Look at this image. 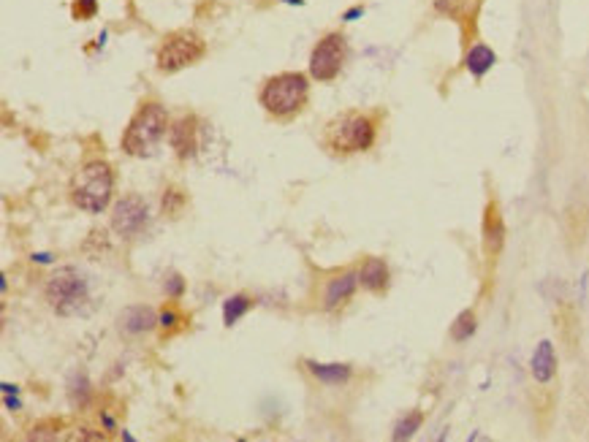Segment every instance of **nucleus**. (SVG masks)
Here are the masks:
<instances>
[{
  "label": "nucleus",
  "instance_id": "obj_1",
  "mask_svg": "<svg viewBox=\"0 0 589 442\" xmlns=\"http://www.w3.org/2000/svg\"><path fill=\"white\" fill-rule=\"evenodd\" d=\"M166 130H172L166 106H160L158 100H147L136 109V115L130 117L128 128L123 133V152L130 157L152 155V149L163 142Z\"/></svg>",
  "mask_w": 589,
  "mask_h": 442
},
{
  "label": "nucleus",
  "instance_id": "obj_2",
  "mask_svg": "<svg viewBox=\"0 0 589 442\" xmlns=\"http://www.w3.org/2000/svg\"><path fill=\"white\" fill-rule=\"evenodd\" d=\"M377 139V125L370 115L343 112L323 128V147L334 155H353L372 149Z\"/></svg>",
  "mask_w": 589,
  "mask_h": 442
},
{
  "label": "nucleus",
  "instance_id": "obj_3",
  "mask_svg": "<svg viewBox=\"0 0 589 442\" xmlns=\"http://www.w3.org/2000/svg\"><path fill=\"white\" fill-rule=\"evenodd\" d=\"M115 196V172L103 160H87L71 179V201L82 212L101 214Z\"/></svg>",
  "mask_w": 589,
  "mask_h": 442
},
{
  "label": "nucleus",
  "instance_id": "obj_4",
  "mask_svg": "<svg viewBox=\"0 0 589 442\" xmlns=\"http://www.w3.org/2000/svg\"><path fill=\"white\" fill-rule=\"evenodd\" d=\"M310 98V79L299 71H283L269 76L259 93V103L272 117H293Z\"/></svg>",
  "mask_w": 589,
  "mask_h": 442
},
{
  "label": "nucleus",
  "instance_id": "obj_5",
  "mask_svg": "<svg viewBox=\"0 0 589 442\" xmlns=\"http://www.w3.org/2000/svg\"><path fill=\"white\" fill-rule=\"evenodd\" d=\"M43 296L49 301V307L63 317L85 312L87 304V280L85 274L73 266H60L46 277Z\"/></svg>",
  "mask_w": 589,
  "mask_h": 442
},
{
  "label": "nucleus",
  "instance_id": "obj_6",
  "mask_svg": "<svg viewBox=\"0 0 589 442\" xmlns=\"http://www.w3.org/2000/svg\"><path fill=\"white\" fill-rule=\"evenodd\" d=\"M204 55H207V41L202 36L190 28H179L163 36L155 63L160 73H177L187 65H196L199 60H204Z\"/></svg>",
  "mask_w": 589,
  "mask_h": 442
},
{
  "label": "nucleus",
  "instance_id": "obj_7",
  "mask_svg": "<svg viewBox=\"0 0 589 442\" xmlns=\"http://www.w3.org/2000/svg\"><path fill=\"white\" fill-rule=\"evenodd\" d=\"M345 63V36L340 30L326 33L310 52V76L316 82H334Z\"/></svg>",
  "mask_w": 589,
  "mask_h": 442
},
{
  "label": "nucleus",
  "instance_id": "obj_8",
  "mask_svg": "<svg viewBox=\"0 0 589 442\" xmlns=\"http://www.w3.org/2000/svg\"><path fill=\"white\" fill-rule=\"evenodd\" d=\"M150 223V209L147 201L142 196H123L112 206V228L123 236V239H133L139 236Z\"/></svg>",
  "mask_w": 589,
  "mask_h": 442
},
{
  "label": "nucleus",
  "instance_id": "obj_9",
  "mask_svg": "<svg viewBox=\"0 0 589 442\" xmlns=\"http://www.w3.org/2000/svg\"><path fill=\"white\" fill-rule=\"evenodd\" d=\"M554 328H557V337L565 344V353L575 356L578 353V344H581V317L570 301H557L554 307Z\"/></svg>",
  "mask_w": 589,
  "mask_h": 442
},
{
  "label": "nucleus",
  "instance_id": "obj_10",
  "mask_svg": "<svg viewBox=\"0 0 589 442\" xmlns=\"http://www.w3.org/2000/svg\"><path fill=\"white\" fill-rule=\"evenodd\" d=\"M562 233L570 250L584 247L589 239V204L584 201H570L562 212Z\"/></svg>",
  "mask_w": 589,
  "mask_h": 442
},
{
  "label": "nucleus",
  "instance_id": "obj_11",
  "mask_svg": "<svg viewBox=\"0 0 589 442\" xmlns=\"http://www.w3.org/2000/svg\"><path fill=\"white\" fill-rule=\"evenodd\" d=\"M481 233H484V256H486L489 261H494L505 247V220H503V212H500V204L494 199L486 201Z\"/></svg>",
  "mask_w": 589,
  "mask_h": 442
},
{
  "label": "nucleus",
  "instance_id": "obj_12",
  "mask_svg": "<svg viewBox=\"0 0 589 442\" xmlns=\"http://www.w3.org/2000/svg\"><path fill=\"white\" fill-rule=\"evenodd\" d=\"M158 326V312L147 304H133V307H125L120 312V331L128 334V337H139V334H147Z\"/></svg>",
  "mask_w": 589,
  "mask_h": 442
},
{
  "label": "nucleus",
  "instance_id": "obj_13",
  "mask_svg": "<svg viewBox=\"0 0 589 442\" xmlns=\"http://www.w3.org/2000/svg\"><path fill=\"white\" fill-rule=\"evenodd\" d=\"M196 117H182L179 122H174L172 130H169V142H172V149L177 152L179 160H187L193 157L196 147H199V139H196Z\"/></svg>",
  "mask_w": 589,
  "mask_h": 442
},
{
  "label": "nucleus",
  "instance_id": "obj_14",
  "mask_svg": "<svg viewBox=\"0 0 589 442\" xmlns=\"http://www.w3.org/2000/svg\"><path fill=\"white\" fill-rule=\"evenodd\" d=\"M530 374L538 385H548L557 374V353H554V344L543 340V342L535 347V353L530 358Z\"/></svg>",
  "mask_w": 589,
  "mask_h": 442
},
{
  "label": "nucleus",
  "instance_id": "obj_15",
  "mask_svg": "<svg viewBox=\"0 0 589 442\" xmlns=\"http://www.w3.org/2000/svg\"><path fill=\"white\" fill-rule=\"evenodd\" d=\"M359 271H343V274H337L334 280H329V285H326V296H323V304H326V310H337L340 304H345L353 293H356V288H359Z\"/></svg>",
  "mask_w": 589,
  "mask_h": 442
},
{
  "label": "nucleus",
  "instance_id": "obj_16",
  "mask_svg": "<svg viewBox=\"0 0 589 442\" xmlns=\"http://www.w3.org/2000/svg\"><path fill=\"white\" fill-rule=\"evenodd\" d=\"M388 263L383 258H367L359 269V283L361 288H367L370 293H383L388 288Z\"/></svg>",
  "mask_w": 589,
  "mask_h": 442
},
{
  "label": "nucleus",
  "instance_id": "obj_17",
  "mask_svg": "<svg viewBox=\"0 0 589 442\" xmlns=\"http://www.w3.org/2000/svg\"><path fill=\"white\" fill-rule=\"evenodd\" d=\"M494 65H497V52L491 46H486V43H473L467 49V55H464V68L475 79H484Z\"/></svg>",
  "mask_w": 589,
  "mask_h": 442
},
{
  "label": "nucleus",
  "instance_id": "obj_18",
  "mask_svg": "<svg viewBox=\"0 0 589 442\" xmlns=\"http://www.w3.org/2000/svg\"><path fill=\"white\" fill-rule=\"evenodd\" d=\"M304 369L323 385H343L353 377L350 364H318V361H304Z\"/></svg>",
  "mask_w": 589,
  "mask_h": 442
},
{
  "label": "nucleus",
  "instance_id": "obj_19",
  "mask_svg": "<svg viewBox=\"0 0 589 442\" xmlns=\"http://www.w3.org/2000/svg\"><path fill=\"white\" fill-rule=\"evenodd\" d=\"M253 304H256V301L250 299L247 293H236V296H229V299H226V304H223V323H226L229 328L236 326V320L250 312V310H253Z\"/></svg>",
  "mask_w": 589,
  "mask_h": 442
},
{
  "label": "nucleus",
  "instance_id": "obj_20",
  "mask_svg": "<svg viewBox=\"0 0 589 442\" xmlns=\"http://www.w3.org/2000/svg\"><path fill=\"white\" fill-rule=\"evenodd\" d=\"M475 328H478L475 312L473 310H462V312L457 315V320H454V326H451V340H454V342H467L475 334Z\"/></svg>",
  "mask_w": 589,
  "mask_h": 442
},
{
  "label": "nucleus",
  "instance_id": "obj_21",
  "mask_svg": "<svg viewBox=\"0 0 589 442\" xmlns=\"http://www.w3.org/2000/svg\"><path fill=\"white\" fill-rule=\"evenodd\" d=\"M185 204H187V193L182 190V187L169 185L166 190H163V201H160L163 214H169V217H179L182 209H185Z\"/></svg>",
  "mask_w": 589,
  "mask_h": 442
},
{
  "label": "nucleus",
  "instance_id": "obj_22",
  "mask_svg": "<svg viewBox=\"0 0 589 442\" xmlns=\"http://www.w3.org/2000/svg\"><path fill=\"white\" fill-rule=\"evenodd\" d=\"M421 423H424V413H418V410L407 413L405 418H400V421H397V426H394V431H391V440H394V442L410 440V437L416 434L418 428H421Z\"/></svg>",
  "mask_w": 589,
  "mask_h": 442
},
{
  "label": "nucleus",
  "instance_id": "obj_23",
  "mask_svg": "<svg viewBox=\"0 0 589 442\" xmlns=\"http://www.w3.org/2000/svg\"><path fill=\"white\" fill-rule=\"evenodd\" d=\"M90 396H93V388H90V380H87L85 374H73L71 383H68V399H71L73 407H79V410H85L87 401H90Z\"/></svg>",
  "mask_w": 589,
  "mask_h": 442
},
{
  "label": "nucleus",
  "instance_id": "obj_24",
  "mask_svg": "<svg viewBox=\"0 0 589 442\" xmlns=\"http://www.w3.org/2000/svg\"><path fill=\"white\" fill-rule=\"evenodd\" d=\"M158 326L163 328V337H172L174 331L185 328V317H182V312H179L174 304H166L158 315Z\"/></svg>",
  "mask_w": 589,
  "mask_h": 442
},
{
  "label": "nucleus",
  "instance_id": "obj_25",
  "mask_svg": "<svg viewBox=\"0 0 589 442\" xmlns=\"http://www.w3.org/2000/svg\"><path fill=\"white\" fill-rule=\"evenodd\" d=\"M60 428H63L60 418H43L28 431V440H58Z\"/></svg>",
  "mask_w": 589,
  "mask_h": 442
},
{
  "label": "nucleus",
  "instance_id": "obj_26",
  "mask_svg": "<svg viewBox=\"0 0 589 442\" xmlns=\"http://www.w3.org/2000/svg\"><path fill=\"white\" fill-rule=\"evenodd\" d=\"M71 14H73V19L87 22V19H93V16L98 14V3H95V0H73Z\"/></svg>",
  "mask_w": 589,
  "mask_h": 442
},
{
  "label": "nucleus",
  "instance_id": "obj_27",
  "mask_svg": "<svg viewBox=\"0 0 589 442\" xmlns=\"http://www.w3.org/2000/svg\"><path fill=\"white\" fill-rule=\"evenodd\" d=\"M182 293H185V280L179 274H169L166 277V296L169 299H179Z\"/></svg>",
  "mask_w": 589,
  "mask_h": 442
},
{
  "label": "nucleus",
  "instance_id": "obj_28",
  "mask_svg": "<svg viewBox=\"0 0 589 442\" xmlns=\"http://www.w3.org/2000/svg\"><path fill=\"white\" fill-rule=\"evenodd\" d=\"M457 9H459V0H434V11H437V14L454 16Z\"/></svg>",
  "mask_w": 589,
  "mask_h": 442
},
{
  "label": "nucleus",
  "instance_id": "obj_29",
  "mask_svg": "<svg viewBox=\"0 0 589 442\" xmlns=\"http://www.w3.org/2000/svg\"><path fill=\"white\" fill-rule=\"evenodd\" d=\"M361 16H364V6H353V9H348L345 14H343V22H356Z\"/></svg>",
  "mask_w": 589,
  "mask_h": 442
},
{
  "label": "nucleus",
  "instance_id": "obj_30",
  "mask_svg": "<svg viewBox=\"0 0 589 442\" xmlns=\"http://www.w3.org/2000/svg\"><path fill=\"white\" fill-rule=\"evenodd\" d=\"M6 407H9V410H19V399H11V396L6 394Z\"/></svg>",
  "mask_w": 589,
  "mask_h": 442
},
{
  "label": "nucleus",
  "instance_id": "obj_31",
  "mask_svg": "<svg viewBox=\"0 0 589 442\" xmlns=\"http://www.w3.org/2000/svg\"><path fill=\"white\" fill-rule=\"evenodd\" d=\"M0 388H3V394H16V391H19V388H16V385H11V383H3Z\"/></svg>",
  "mask_w": 589,
  "mask_h": 442
},
{
  "label": "nucleus",
  "instance_id": "obj_32",
  "mask_svg": "<svg viewBox=\"0 0 589 442\" xmlns=\"http://www.w3.org/2000/svg\"><path fill=\"white\" fill-rule=\"evenodd\" d=\"M286 6H304V0H283Z\"/></svg>",
  "mask_w": 589,
  "mask_h": 442
}]
</instances>
